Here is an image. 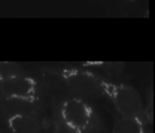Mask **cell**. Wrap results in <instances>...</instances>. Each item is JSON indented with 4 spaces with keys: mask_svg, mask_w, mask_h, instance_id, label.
Wrapping results in <instances>:
<instances>
[{
    "mask_svg": "<svg viewBox=\"0 0 155 133\" xmlns=\"http://www.w3.org/2000/svg\"><path fill=\"white\" fill-rule=\"evenodd\" d=\"M51 111L81 133H106V121L96 108L81 96H61L49 102Z\"/></svg>",
    "mask_w": 155,
    "mask_h": 133,
    "instance_id": "obj_1",
    "label": "cell"
},
{
    "mask_svg": "<svg viewBox=\"0 0 155 133\" xmlns=\"http://www.w3.org/2000/svg\"><path fill=\"white\" fill-rule=\"evenodd\" d=\"M40 72L61 81L75 96H100L103 75L85 67H42Z\"/></svg>",
    "mask_w": 155,
    "mask_h": 133,
    "instance_id": "obj_2",
    "label": "cell"
},
{
    "mask_svg": "<svg viewBox=\"0 0 155 133\" xmlns=\"http://www.w3.org/2000/svg\"><path fill=\"white\" fill-rule=\"evenodd\" d=\"M100 96L106 97L119 117L143 115V99L133 85L125 82H116L106 76L101 79Z\"/></svg>",
    "mask_w": 155,
    "mask_h": 133,
    "instance_id": "obj_3",
    "label": "cell"
},
{
    "mask_svg": "<svg viewBox=\"0 0 155 133\" xmlns=\"http://www.w3.org/2000/svg\"><path fill=\"white\" fill-rule=\"evenodd\" d=\"M49 108L48 100L40 96H0V114L8 115H45Z\"/></svg>",
    "mask_w": 155,
    "mask_h": 133,
    "instance_id": "obj_4",
    "label": "cell"
},
{
    "mask_svg": "<svg viewBox=\"0 0 155 133\" xmlns=\"http://www.w3.org/2000/svg\"><path fill=\"white\" fill-rule=\"evenodd\" d=\"M51 88L45 78L33 75L15 76L0 81V96H43Z\"/></svg>",
    "mask_w": 155,
    "mask_h": 133,
    "instance_id": "obj_5",
    "label": "cell"
},
{
    "mask_svg": "<svg viewBox=\"0 0 155 133\" xmlns=\"http://www.w3.org/2000/svg\"><path fill=\"white\" fill-rule=\"evenodd\" d=\"M3 118L8 133H43L51 126V120L45 115H8Z\"/></svg>",
    "mask_w": 155,
    "mask_h": 133,
    "instance_id": "obj_6",
    "label": "cell"
},
{
    "mask_svg": "<svg viewBox=\"0 0 155 133\" xmlns=\"http://www.w3.org/2000/svg\"><path fill=\"white\" fill-rule=\"evenodd\" d=\"M112 118H114L112 133H152V129L148 126L145 115L119 117L114 112Z\"/></svg>",
    "mask_w": 155,
    "mask_h": 133,
    "instance_id": "obj_7",
    "label": "cell"
},
{
    "mask_svg": "<svg viewBox=\"0 0 155 133\" xmlns=\"http://www.w3.org/2000/svg\"><path fill=\"white\" fill-rule=\"evenodd\" d=\"M30 75L28 70H25L24 67H21L19 64L15 63H6V61H0V81L8 79V78H15V76H24Z\"/></svg>",
    "mask_w": 155,
    "mask_h": 133,
    "instance_id": "obj_8",
    "label": "cell"
},
{
    "mask_svg": "<svg viewBox=\"0 0 155 133\" xmlns=\"http://www.w3.org/2000/svg\"><path fill=\"white\" fill-rule=\"evenodd\" d=\"M51 126H49V130L51 133H81L78 132L76 129L70 127L64 120L60 118V115H57L54 111H51Z\"/></svg>",
    "mask_w": 155,
    "mask_h": 133,
    "instance_id": "obj_9",
    "label": "cell"
},
{
    "mask_svg": "<svg viewBox=\"0 0 155 133\" xmlns=\"http://www.w3.org/2000/svg\"><path fill=\"white\" fill-rule=\"evenodd\" d=\"M143 115L146 118L148 126L152 129L154 126V93H152V87L148 88L146 96H145V102H143Z\"/></svg>",
    "mask_w": 155,
    "mask_h": 133,
    "instance_id": "obj_10",
    "label": "cell"
},
{
    "mask_svg": "<svg viewBox=\"0 0 155 133\" xmlns=\"http://www.w3.org/2000/svg\"><path fill=\"white\" fill-rule=\"evenodd\" d=\"M0 133H6L5 130H2V127H0Z\"/></svg>",
    "mask_w": 155,
    "mask_h": 133,
    "instance_id": "obj_11",
    "label": "cell"
},
{
    "mask_svg": "<svg viewBox=\"0 0 155 133\" xmlns=\"http://www.w3.org/2000/svg\"><path fill=\"white\" fill-rule=\"evenodd\" d=\"M127 2H134V0H127Z\"/></svg>",
    "mask_w": 155,
    "mask_h": 133,
    "instance_id": "obj_12",
    "label": "cell"
},
{
    "mask_svg": "<svg viewBox=\"0 0 155 133\" xmlns=\"http://www.w3.org/2000/svg\"><path fill=\"white\" fill-rule=\"evenodd\" d=\"M6 133H8V132H6Z\"/></svg>",
    "mask_w": 155,
    "mask_h": 133,
    "instance_id": "obj_13",
    "label": "cell"
}]
</instances>
